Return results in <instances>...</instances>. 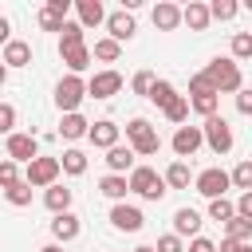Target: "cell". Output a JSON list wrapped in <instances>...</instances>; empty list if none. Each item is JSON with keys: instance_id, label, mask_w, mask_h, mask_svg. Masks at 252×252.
Segmentation results:
<instances>
[{"instance_id": "cell-14", "label": "cell", "mask_w": 252, "mask_h": 252, "mask_svg": "<svg viewBox=\"0 0 252 252\" xmlns=\"http://www.w3.org/2000/svg\"><path fill=\"white\" fill-rule=\"evenodd\" d=\"M150 20H154V28H158V32H177V28H181V8H177V4H169V0H161V4H154Z\"/></svg>"}, {"instance_id": "cell-43", "label": "cell", "mask_w": 252, "mask_h": 252, "mask_svg": "<svg viewBox=\"0 0 252 252\" xmlns=\"http://www.w3.org/2000/svg\"><path fill=\"white\" fill-rule=\"evenodd\" d=\"M154 248H158V252H185V240H181V236H173V232H165Z\"/></svg>"}, {"instance_id": "cell-3", "label": "cell", "mask_w": 252, "mask_h": 252, "mask_svg": "<svg viewBox=\"0 0 252 252\" xmlns=\"http://www.w3.org/2000/svg\"><path fill=\"white\" fill-rule=\"evenodd\" d=\"M126 181H130V193H138V197H146V201H161V197L169 193L165 177H161L158 169H150V165H134V173H130Z\"/></svg>"}, {"instance_id": "cell-51", "label": "cell", "mask_w": 252, "mask_h": 252, "mask_svg": "<svg viewBox=\"0 0 252 252\" xmlns=\"http://www.w3.org/2000/svg\"><path fill=\"white\" fill-rule=\"evenodd\" d=\"M134 252H158V248H154V244H138Z\"/></svg>"}, {"instance_id": "cell-38", "label": "cell", "mask_w": 252, "mask_h": 252, "mask_svg": "<svg viewBox=\"0 0 252 252\" xmlns=\"http://www.w3.org/2000/svg\"><path fill=\"white\" fill-rule=\"evenodd\" d=\"M236 12H240L236 0H213V4H209V16H213V20H232Z\"/></svg>"}, {"instance_id": "cell-17", "label": "cell", "mask_w": 252, "mask_h": 252, "mask_svg": "<svg viewBox=\"0 0 252 252\" xmlns=\"http://www.w3.org/2000/svg\"><path fill=\"white\" fill-rule=\"evenodd\" d=\"M181 24H189V32H205V28L213 24V16H209V4H201V0H189V4L181 8Z\"/></svg>"}, {"instance_id": "cell-27", "label": "cell", "mask_w": 252, "mask_h": 252, "mask_svg": "<svg viewBox=\"0 0 252 252\" xmlns=\"http://www.w3.org/2000/svg\"><path fill=\"white\" fill-rule=\"evenodd\" d=\"M146 98H150L154 106H161V110H165V106L177 98V91H173V83H169V79H154V87H150V94H146Z\"/></svg>"}, {"instance_id": "cell-25", "label": "cell", "mask_w": 252, "mask_h": 252, "mask_svg": "<svg viewBox=\"0 0 252 252\" xmlns=\"http://www.w3.org/2000/svg\"><path fill=\"white\" fill-rule=\"evenodd\" d=\"M87 28L79 24V20H67L63 24V32H59V51H67V47H83L87 43V35H83Z\"/></svg>"}, {"instance_id": "cell-33", "label": "cell", "mask_w": 252, "mask_h": 252, "mask_svg": "<svg viewBox=\"0 0 252 252\" xmlns=\"http://www.w3.org/2000/svg\"><path fill=\"white\" fill-rule=\"evenodd\" d=\"M224 228H228L224 236H232V240H240V244H252V220H244V217H232Z\"/></svg>"}, {"instance_id": "cell-37", "label": "cell", "mask_w": 252, "mask_h": 252, "mask_svg": "<svg viewBox=\"0 0 252 252\" xmlns=\"http://www.w3.org/2000/svg\"><path fill=\"white\" fill-rule=\"evenodd\" d=\"M232 59H252V32H236L232 35Z\"/></svg>"}, {"instance_id": "cell-20", "label": "cell", "mask_w": 252, "mask_h": 252, "mask_svg": "<svg viewBox=\"0 0 252 252\" xmlns=\"http://www.w3.org/2000/svg\"><path fill=\"white\" fill-rule=\"evenodd\" d=\"M134 158H138V154H134L130 146H114V150H106V165H110V173H122V177L134 173Z\"/></svg>"}, {"instance_id": "cell-46", "label": "cell", "mask_w": 252, "mask_h": 252, "mask_svg": "<svg viewBox=\"0 0 252 252\" xmlns=\"http://www.w3.org/2000/svg\"><path fill=\"white\" fill-rule=\"evenodd\" d=\"M236 110H240V114H252V87H244V91L236 94Z\"/></svg>"}, {"instance_id": "cell-12", "label": "cell", "mask_w": 252, "mask_h": 252, "mask_svg": "<svg viewBox=\"0 0 252 252\" xmlns=\"http://www.w3.org/2000/svg\"><path fill=\"white\" fill-rule=\"evenodd\" d=\"M110 224H114L118 232H138V228L146 224V217H142V209H138V205H126V201H118V205L110 209Z\"/></svg>"}, {"instance_id": "cell-10", "label": "cell", "mask_w": 252, "mask_h": 252, "mask_svg": "<svg viewBox=\"0 0 252 252\" xmlns=\"http://www.w3.org/2000/svg\"><path fill=\"white\" fill-rule=\"evenodd\" d=\"M118 91H122V75L118 71H94L87 79V94L91 98H114Z\"/></svg>"}, {"instance_id": "cell-28", "label": "cell", "mask_w": 252, "mask_h": 252, "mask_svg": "<svg viewBox=\"0 0 252 252\" xmlns=\"http://www.w3.org/2000/svg\"><path fill=\"white\" fill-rule=\"evenodd\" d=\"M161 177H165V185H169V189H189V181H193V173H189V165H185V161H173Z\"/></svg>"}, {"instance_id": "cell-23", "label": "cell", "mask_w": 252, "mask_h": 252, "mask_svg": "<svg viewBox=\"0 0 252 252\" xmlns=\"http://www.w3.org/2000/svg\"><path fill=\"white\" fill-rule=\"evenodd\" d=\"M4 67H28L32 63V43H24V39H12L8 47H4V59H0Z\"/></svg>"}, {"instance_id": "cell-4", "label": "cell", "mask_w": 252, "mask_h": 252, "mask_svg": "<svg viewBox=\"0 0 252 252\" xmlns=\"http://www.w3.org/2000/svg\"><path fill=\"white\" fill-rule=\"evenodd\" d=\"M59 173H63V165H59V158H35L32 165H24V181L32 185V189H51V185H59Z\"/></svg>"}, {"instance_id": "cell-15", "label": "cell", "mask_w": 252, "mask_h": 252, "mask_svg": "<svg viewBox=\"0 0 252 252\" xmlns=\"http://www.w3.org/2000/svg\"><path fill=\"white\" fill-rule=\"evenodd\" d=\"M91 146H98V150H114L118 146V126L110 122V118H98V122H91Z\"/></svg>"}, {"instance_id": "cell-24", "label": "cell", "mask_w": 252, "mask_h": 252, "mask_svg": "<svg viewBox=\"0 0 252 252\" xmlns=\"http://www.w3.org/2000/svg\"><path fill=\"white\" fill-rule=\"evenodd\" d=\"M98 193H102V197H110V201L118 205V201H122V197L130 193V181H126L122 173H106V177L98 181Z\"/></svg>"}, {"instance_id": "cell-50", "label": "cell", "mask_w": 252, "mask_h": 252, "mask_svg": "<svg viewBox=\"0 0 252 252\" xmlns=\"http://www.w3.org/2000/svg\"><path fill=\"white\" fill-rule=\"evenodd\" d=\"M39 252H63V248H59V244H43Z\"/></svg>"}, {"instance_id": "cell-26", "label": "cell", "mask_w": 252, "mask_h": 252, "mask_svg": "<svg viewBox=\"0 0 252 252\" xmlns=\"http://www.w3.org/2000/svg\"><path fill=\"white\" fill-rule=\"evenodd\" d=\"M59 134H63L67 142H75V138L91 134V122H87L83 114H63V122H59Z\"/></svg>"}, {"instance_id": "cell-40", "label": "cell", "mask_w": 252, "mask_h": 252, "mask_svg": "<svg viewBox=\"0 0 252 252\" xmlns=\"http://www.w3.org/2000/svg\"><path fill=\"white\" fill-rule=\"evenodd\" d=\"M0 134H16V106L0 102Z\"/></svg>"}, {"instance_id": "cell-19", "label": "cell", "mask_w": 252, "mask_h": 252, "mask_svg": "<svg viewBox=\"0 0 252 252\" xmlns=\"http://www.w3.org/2000/svg\"><path fill=\"white\" fill-rule=\"evenodd\" d=\"M79 217L75 213H59L55 220H51V236H55V244H67V240H75L79 236Z\"/></svg>"}, {"instance_id": "cell-30", "label": "cell", "mask_w": 252, "mask_h": 252, "mask_svg": "<svg viewBox=\"0 0 252 252\" xmlns=\"http://www.w3.org/2000/svg\"><path fill=\"white\" fill-rule=\"evenodd\" d=\"M209 217H213V220H220V224H228V220L236 217V201H228V197L209 201Z\"/></svg>"}, {"instance_id": "cell-32", "label": "cell", "mask_w": 252, "mask_h": 252, "mask_svg": "<svg viewBox=\"0 0 252 252\" xmlns=\"http://www.w3.org/2000/svg\"><path fill=\"white\" fill-rule=\"evenodd\" d=\"M189 110H193V106H189V98H185V94H177V98H173V102L165 106V118H169L173 126H185V118H189Z\"/></svg>"}, {"instance_id": "cell-41", "label": "cell", "mask_w": 252, "mask_h": 252, "mask_svg": "<svg viewBox=\"0 0 252 252\" xmlns=\"http://www.w3.org/2000/svg\"><path fill=\"white\" fill-rule=\"evenodd\" d=\"M130 87H134V94H142V98H146V94H150V87H154V75H150V71H138V75L130 79Z\"/></svg>"}, {"instance_id": "cell-2", "label": "cell", "mask_w": 252, "mask_h": 252, "mask_svg": "<svg viewBox=\"0 0 252 252\" xmlns=\"http://www.w3.org/2000/svg\"><path fill=\"white\" fill-rule=\"evenodd\" d=\"M126 142H130V150H134L138 158H150V154L161 150V138H158V130L150 126V118H130V122H126Z\"/></svg>"}, {"instance_id": "cell-1", "label": "cell", "mask_w": 252, "mask_h": 252, "mask_svg": "<svg viewBox=\"0 0 252 252\" xmlns=\"http://www.w3.org/2000/svg\"><path fill=\"white\" fill-rule=\"evenodd\" d=\"M205 75H209V83H213L217 94H240V91H244V75H240V63H236L232 55H217V59H209Z\"/></svg>"}, {"instance_id": "cell-11", "label": "cell", "mask_w": 252, "mask_h": 252, "mask_svg": "<svg viewBox=\"0 0 252 252\" xmlns=\"http://www.w3.org/2000/svg\"><path fill=\"white\" fill-rule=\"evenodd\" d=\"M71 8H75L71 0H47V4L39 8V28H43V32H63Z\"/></svg>"}, {"instance_id": "cell-45", "label": "cell", "mask_w": 252, "mask_h": 252, "mask_svg": "<svg viewBox=\"0 0 252 252\" xmlns=\"http://www.w3.org/2000/svg\"><path fill=\"white\" fill-rule=\"evenodd\" d=\"M236 217L252 220V193H240V197H236Z\"/></svg>"}, {"instance_id": "cell-44", "label": "cell", "mask_w": 252, "mask_h": 252, "mask_svg": "<svg viewBox=\"0 0 252 252\" xmlns=\"http://www.w3.org/2000/svg\"><path fill=\"white\" fill-rule=\"evenodd\" d=\"M185 252H217V244H213V240H209V236H193V240H189V248H185Z\"/></svg>"}, {"instance_id": "cell-48", "label": "cell", "mask_w": 252, "mask_h": 252, "mask_svg": "<svg viewBox=\"0 0 252 252\" xmlns=\"http://www.w3.org/2000/svg\"><path fill=\"white\" fill-rule=\"evenodd\" d=\"M8 43H12V24L0 16V47H8Z\"/></svg>"}, {"instance_id": "cell-47", "label": "cell", "mask_w": 252, "mask_h": 252, "mask_svg": "<svg viewBox=\"0 0 252 252\" xmlns=\"http://www.w3.org/2000/svg\"><path fill=\"white\" fill-rule=\"evenodd\" d=\"M217 252H248V244H240V240H232V236H224V240L217 244Z\"/></svg>"}, {"instance_id": "cell-5", "label": "cell", "mask_w": 252, "mask_h": 252, "mask_svg": "<svg viewBox=\"0 0 252 252\" xmlns=\"http://www.w3.org/2000/svg\"><path fill=\"white\" fill-rule=\"evenodd\" d=\"M87 98V83L79 79V75H63L59 83H55V106L63 110V114H79V102Z\"/></svg>"}, {"instance_id": "cell-21", "label": "cell", "mask_w": 252, "mask_h": 252, "mask_svg": "<svg viewBox=\"0 0 252 252\" xmlns=\"http://www.w3.org/2000/svg\"><path fill=\"white\" fill-rule=\"evenodd\" d=\"M75 12H79V24H83V28H98V24L106 20L102 0H75Z\"/></svg>"}, {"instance_id": "cell-42", "label": "cell", "mask_w": 252, "mask_h": 252, "mask_svg": "<svg viewBox=\"0 0 252 252\" xmlns=\"http://www.w3.org/2000/svg\"><path fill=\"white\" fill-rule=\"evenodd\" d=\"M209 91H213V83H209V75H205V71H197V75L189 79V94H209ZM213 94H217V91H213Z\"/></svg>"}, {"instance_id": "cell-35", "label": "cell", "mask_w": 252, "mask_h": 252, "mask_svg": "<svg viewBox=\"0 0 252 252\" xmlns=\"http://www.w3.org/2000/svg\"><path fill=\"white\" fill-rule=\"evenodd\" d=\"M4 197H8V205H16V209H24V205H32V185H28V181H20V185H12V189H4Z\"/></svg>"}, {"instance_id": "cell-8", "label": "cell", "mask_w": 252, "mask_h": 252, "mask_svg": "<svg viewBox=\"0 0 252 252\" xmlns=\"http://www.w3.org/2000/svg\"><path fill=\"white\" fill-rule=\"evenodd\" d=\"M169 146H173L177 161H181V158H193V154H197V150L205 146V130H201V126H177V130H173V142H169Z\"/></svg>"}, {"instance_id": "cell-53", "label": "cell", "mask_w": 252, "mask_h": 252, "mask_svg": "<svg viewBox=\"0 0 252 252\" xmlns=\"http://www.w3.org/2000/svg\"><path fill=\"white\" fill-rule=\"evenodd\" d=\"M248 252H252V244H248Z\"/></svg>"}, {"instance_id": "cell-52", "label": "cell", "mask_w": 252, "mask_h": 252, "mask_svg": "<svg viewBox=\"0 0 252 252\" xmlns=\"http://www.w3.org/2000/svg\"><path fill=\"white\" fill-rule=\"evenodd\" d=\"M248 8H252V0H248Z\"/></svg>"}, {"instance_id": "cell-22", "label": "cell", "mask_w": 252, "mask_h": 252, "mask_svg": "<svg viewBox=\"0 0 252 252\" xmlns=\"http://www.w3.org/2000/svg\"><path fill=\"white\" fill-rule=\"evenodd\" d=\"M59 55H63V63H67L71 75H83V71L91 67V59H94V51H91L87 43H83V47H67V51H59Z\"/></svg>"}, {"instance_id": "cell-39", "label": "cell", "mask_w": 252, "mask_h": 252, "mask_svg": "<svg viewBox=\"0 0 252 252\" xmlns=\"http://www.w3.org/2000/svg\"><path fill=\"white\" fill-rule=\"evenodd\" d=\"M232 185H236L240 193H252V161H240V165L232 169Z\"/></svg>"}, {"instance_id": "cell-36", "label": "cell", "mask_w": 252, "mask_h": 252, "mask_svg": "<svg viewBox=\"0 0 252 252\" xmlns=\"http://www.w3.org/2000/svg\"><path fill=\"white\" fill-rule=\"evenodd\" d=\"M24 177H20V165L12 161V158H4L0 161V189H12V185H20Z\"/></svg>"}, {"instance_id": "cell-13", "label": "cell", "mask_w": 252, "mask_h": 252, "mask_svg": "<svg viewBox=\"0 0 252 252\" xmlns=\"http://www.w3.org/2000/svg\"><path fill=\"white\" fill-rule=\"evenodd\" d=\"M106 32H110V39H114V43H126V39H134V32H138V24H134V12H126V8L110 12V16H106Z\"/></svg>"}, {"instance_id": "cell-31", "label": "cell", "mask_w": 252, "mask_h": 252, "mask_svg": "<svg viewBox=\"0 0 252 252\" xmlns=\"http://www.w3.org/2000/svg\"><path fill=\"white\" fill-rule=\"evenodd\" d=\"M217 102H220V94H213V91H209V94H193V98H189V106H193L201 118H213V114H217Z\"/></svg>"}, {"instance_id": "cell-9", "label": "cell", "mask_w": 252, "mask_h": 252, "mask_svg": "<svg viewBox=\"0 0 252 252\" xmlns=\"http://www.w3.org/2000/svg\"><path fill=\"white\" fill-rule=\"evenodd\" d=\"M8 158L16 161V165H32L35 158H39V142H35V134H8Z\"/></svg>"}, {"instance_id": "cell-18", "label": "cell", "mask_w": 252, "mask_h": 252, "mask_svg": "<svg viewBox=\"0 0 252 252\" xmlns=\"http://www.w3.org/2000/svg\"><path fill=\"white\" fill-rule=\"evenodd\" d=\"M71 201H75V189H67V185H51V189H43V205L59 217V213H71Z\"/></svg>"}, {"instance_id": "cell-49", "label": "cell", "mask_w": 252, "mask_h": 252, "mask_svg": "<svg viewBox=\"0 0 252 252\" xmlns=\"http://www.w3.org/2000/svg\"><path fill=\"white\" fill-rule=\"evenodd\" d=\"M4 83H8V67L0 63V87H4Z\"/></svg>"}, {"instance_id": "cell-29", "label": "cell", "mask_w": 252, "mask_h": 252, "mask_svg": "<svg viewBox=\"0 0 252 252\" xmlns=\"http://www.w3.org/2000/svg\"><path fill=\"white\" fill-rule=\"evenodd\" d=\"M59 165H63V173L79 177V173H87V154H83V150H63Z\"/></svg>"}, {"instance_id": "cell-16", "label": "cell", "mask_w": 252, "mask_h": 252, "mask_svg": "<svg viewBox=\"0 0 252 252\" xmlns=\"http://www.w3.org/2000/svg\"><path fill=\"white\" fill-rule=\"evenodd\" d=\"M173 236H181V240H185V236H201V213L189 209V205L177 209V213H173Z\"/></svg>"}, {"instance_id": "cell-7", "label": "cell", "mask_w": 252, "mask_h": 252, "mask_svg": "<svg viewBox=\"0 0 252 252\" xmlns=\"http://www.w3.org/2000/svg\"><path fill=\"white\" fill-rule=\"evenodd\" d=\"M201 130H205V146H209L217 158H220V154H228V150H232V142H236V138H232V126H228L220 114L205 118V126H201Z\"/></svg>"}, {"instance_id": "cell-34", "label": "cell", "mask_w": 252, "mask_h": 252, "mask_svg": "<svg viewBox=\"0 0 252 252\" xmlns=\"http://www.w3.org/2000/svg\"><path fill=\"white\" fill-rule=\"evenodd\" d=\"M122 55V43H114L110 35L106 39H94V59H102V63H114Z\"/></svg>"}, {"instance_id": "cell-6", "label": "cell", "mask_w": 252, "mask_h": 252, "mask_svg": "<svg viewBox=\"0 0 252 252\" xmlns=\"http://www.w3.org/2000/svg\"><path fill=\"white\" fill-rule=\"evenodd\" d=\"M228 185H232V173H224L220 165H209V169H201V173L193 177V189H197L201 197H209V201L224 197V193H228Z\"/></svg>"}]
</instances>
